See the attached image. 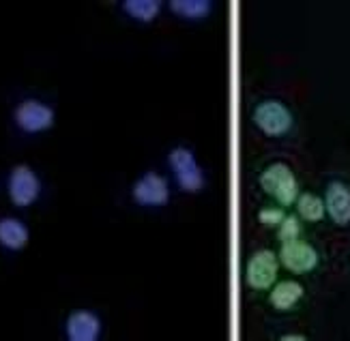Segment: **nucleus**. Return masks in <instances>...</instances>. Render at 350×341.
Wrapping results in <instances>:
<instances>
[{"label": "nucleus", "mask_w": 350, "mask_h": 341, "mask_svg": "<svg viewBox=\"0 0 350 341\" xmlns=\"http://www.w3.org/2000/svg\"><path fill=\"white\" fill-rule=\"evenodd\" d=\"M168 167H170V172L174 176L176 187L183 193L196 195V193L204 191L206 174H204V169L200 167V163H198L193 148H189L185 144L172 146L168 150Z\"/></svg>", "instance_id": "1"}, {"label": "nucleus", "mask_w": 350, "mask_h": 341, "mask_svg": "<svg viewBox=\"0 0 350 341\" xmlns=\"http://www.w3.org/2000/svg\"><path fill=\"white\" fill-rule=\"evenodd\" d=\"M129 195L135 206L146 208V210H159L170 204L172 187H170V180L163 174H159L157 169H146L144 174H140L133 180Z\"/></svg>", "instance_id": "2"}, {"label": "nucleus", "mask_w": 350, "mask_h": 341, "mask_svg": "<svg viewBox=\"0 0 350 341\" xmlns=\"http://www.w3.org/2000/svg\"><path fill=\"white\" fill-rule=\"evenodd\" d=\"M13 125L24 135H39L56 125V110L41 99L28 97L13 107Z\"/></svg>", "instance_id": "3"}, {"label": "nucleus", "mask_w": 350, "mask_h": 341, "mask_svg": "<svg viewBox=\"0 0 350 341\" xmlns=\"http://www.w3.org/2000/svg\"><path fill=\"white\" fill-rule=\"evenodd\" d=\"M41 191H43V182L30 165L18 163L9 172L7 193H9V200L13 202V206H18V208L33 206L41 197Z\"/></svg>", "instance_id": "4"}, {"label": "nucleus", "mask_w": 350, "mask_h": 341, "mask_svg": "<svg viewBox=\"0 0 350 341\" xmlns=\"http://www.w3.org/2000/svg\"><path fill=\"white\" fill-rule=\"evenodd\" d=\"M260 187L284 206L297 202L299 197V182L295 172L280 161L265 167V172L260 174Z\"/></svg>", "instance_id": "5"}, {"label": "nucleus", "mask_w": 350, "mask_h": 341, "mask_svg": "<svg viewBox=\"0 0 350 341\" xmlns=\"http://www.w3.org/2000/svg\"><path fill=\"white\" fill-rule=\"evenodd\" d=\"M254 122L262 133H267L271 137H280L291 131L293 114L282 101L269 99V101L258 103V107L254 110Z\"/></svg>", "instance_id": "6"}, {"label": "nucleus", "mask_w": 350, "mask_h": 341, "mask_svg": "<svg viewBox=\"0 0 350 341\" xmlns=\"http://www.w3.org/2000/svg\"><path fill=\"white\" fill-rule=\"evenodd\" d=\"M278 267H280V262H278V258L273 251H269V249L256 251L250 258L247 269H245L247 286L254 288V290H269L273 284H275Z\"/></svg>", "instance_id": "7"}, {"label": "nucleus", "mask_w": 350, "mask_h": 341, "mask_svg": "<svg viewBox=\"0 0 350 341\" xmlns=\"http://www.w3.org/2000/svg\"><path fill=\"white\" fill-rule=\"evenodd\" d=\"M103 335V322L99 314L90 309L71 312L65 320V337L69 341H97Z\"/></svg>", "instance_id": "8"}, {"label": "nucleus", "mask_w": 350, "mask_h": 341, "mask_svg": "<svg viewBox=\"0 0 350 341\" xmlns=\"http://www.w3.org/2000/svg\"><path fill=\"white\" fill-rule=\"evenodd\" d=\"M280 262L291 273H310L318 264V254L312 245L297 238L291 243H282Z\"/></svg>", "instance_id": "9"}, {"label": "nucleus", "mask_w": 350, "mask_h": 341, "mask_svg": "<svg viewBox=\"0 0 350 341\" xmlns=\"http://www.w3.org/2000/svg\"><path fill=\"white\" fill-rule=\"evenodd\" d=\"M325 210L338 226H348L350 223V189L344 182L333 180L327 187V197H325Z\"/></svg>", "instance_id": "10"}, {"label": "nucleus", "mask_w": 350, "mask_h": 341, "mask_svg": "<svg viewBox=\"0 0 350 341\" xmlns=\"http://www.w3.org/2000/svg\"><path fill=\"white\" fill-rule=\"evenodd\" d=\"M30 241V230L18 217H0V247L11 254L22 251Z\"/></svg>", "instance_id": "11"}, {"label": "nucleus", "mask_w": 350, "mask_h": 341, "mask_svg": "<svg viewBox=\"0 0 350 341\" xmlns=\"http://www.w3.org/2000/svg\"><path fill=\"white\" fill-rule=\"evenodd\" d=\"M118 9L123 11V15L129 18L131 22L148 26L161 15L163 5L159 0H125V3H120Z\"/></svg>", "instance_id": "12"}, {"label": "nucleus", "mask_w": 350, "mask_h": 341, "mask_svg": "<svg viewBox=\"0 0 350 341\" xmlns=\"http://www.w3.org/2000/svg\"><path fill=\"white\" fill-rule=\"evenodd\" d=\"M168 11L178 20L202 22L211 15L213 3H208V0H172V3H168Z\"/></svg>", "instance_id": "13"}, {"label": "nucleus", "mask_w": 350, "mask_h": 341, "mask_svg": "<svg viewBox=\"0 0 350 341\" xmlns=\"http://www.w3.org/2000/svg\"><path fill=\"white\" fill-rule=\"evenodd\" d=\"M303 299V286L299 282H282L269 294V303L278 309V312H288Z\"/></svg>", "instance_id": "14"}, {"label": "nucleus", "mask_w": 350, "mask_h": 341, "mask_svg": "<svg viewBox=\"0 0 350 341\" xmlns=\"http://www.w3.org/2000/svg\"><path fill=\"white\" fill-rule=\"evenodd\" d=\"M297 210L306 221H321L325 217V200L314 193H303L297 197Z\"/></svg>", "instance_id": "15"}, {"label": "nucleus", "mask_w": 350, "mask_h": 341, "mask_svg": "<svg viewBox=\"0 0 350 341\" xmlns=\"http://www.w3.org/2000/svg\"><path fill=\"white\" fill-rule=\"evenodd\" d=\"M299 234H301L299 219H297V217H293V215H286L284 221L278 226V238L282 243H291V241H297Z\"/></svg>", "instance_id": "16"}, {"label": "nucleus", "mask_w": 350, "mask_h": 341, "mask_svg": "<svg viewBox=\"0 0 350 341\" xmlns=\"http://www.w3.org/2000/svg\"><path fill=\"white\" fill-rule=\"evenodd\" d=\"M284 217H286V213L282 208H262L258 213V219H260V223L267 228H278L284 221Z\"/></svg>", "instance_id": "17"}, {"label": "nucleus", "mask_w": 350, "mask_h": 341, "mask_svg": "<svg viewBox=\"0 0 350 341\" xmlns=\"http://www.w3.org/2000/svg\"><path fill=\"white\" fill-rule=\"evenodd\" d=\"M284 339H286V341H291V339H295V341H303L306 337H303V335H284Z\"/></svg>", "instance_id": "18"}]
</instances>
